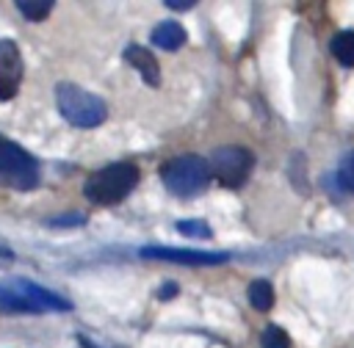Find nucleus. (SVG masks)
Returning <instances> with one entry per match:
<instances>
[{
    "instance_id": "17",
    "label": "nucleus",
    "mask_w": 354,
    "mask_h": 348,
    "mask_svg": "<svg viewBox=\"0 0 354 348\" xmlns=\"http://www.w3.org/2000/svg\"><path fill=\"white\" fill-rule=\"evenodd\" d=\"M50 224H53V226H75V224L80 226V224H83V215H66V218H53Z\"/></svg>"
},
{
    "instance_id": "18",
    "label": "nucleus",
    "mask_w": 354,
    "mask_h": 348,
    "mask_svg": "<svg viewBox=\"0 0 354 348\" xmlns=\"http://www.w3.org/2000/svg\"><path fill=\"white\" fill-rule=\"evenodd\" d=\"M174 293H177V287H174V284H171V282H169V284H163V290H160V293H158V296H160V298H171V296H174Z\"/></svg>"
},
{
    "instance_id": "19",
    "label": "nucleus",
    "mask_w": 354,
    "mask_h": 348,
    "mask_svg": "<svg viewBox=\"0 0 354 348\" xmlns=\"http://www.w3.org/2000/svg\"><path fill=\"white\" fill-rule=\"evenodd\" d=\"M0 257H3V260H11V257H14V251H11V249H8L3 240H0Z\"/></svg>"
},
{
    "instance_id": "12",
    "label": "nucleus",
    "mask_w": 354,
    "mask_h": 348,
    "mask_svg": "<svg viewBox=\"0 0 354 348\" xmlns=\"http://www.w3.org/2000/svg\"><path fill=\"white\" fill-rule=\"evenodd\" d=\"M332 55L343 66H354V30H343L332 39Z\"/></svg>"
},
{
    "instance_id": "11",
    "label": "nucleus",
    "mask_w": 354,
    "mask_h": 348,
    "mask_svg": "<svg viewBox=\"0 0 354 348\" xmlns=\"http://www.w3.org/2000/svg\"><path fill=\"white\" fill-rule=\"evenodd\" d=\"M249 304H252L254 309H260V312H268V309L274 307V287H271V282L254 279V282L249 284Z\"/></svg>"
},
{
    "instance_id": "15",
    "label": "nucleus",
    "mask_w": 354,
    "mask_h": 348,
    "mask_svg": "<svg viewBox=\"0 0 354 348\" xmlns=\"http://www.w3.org/2000/svg\"><path fill=\"white\" fill-rule=\"evenodd\" d=\"M260 345L263 348H290V340L279 326H268L263 331V337H260Z\"/></svg>"
},
{
    "instance_id": "8",
    "label": "nucleus",
    "mask_w": 354,
    "mask_h": 348,
    "mask_svg": "<svg viewBox=\"0 0 354 348\" xmlns=\"http://www.w3.org/2000/svg\"><path fill=\"white\" fill-rule=\"evenodd\" d=\"M22 75H25V64H22V52L17 41L0 39V99L3 102L17 97Z\"/></svg>"
},
{
    "instance_id": "5",
    "label": "nucleus",
    "mask_w": 354,
    "mask_h": 348,
    "mask_svg": "<svg viewBox=\"0 0 354 348\" xmlns=\"http://www.w3.org/2000/svg\"><path fill=\"white\" fill-rule=\"evenodd\" d=\"M39 185V163L19 144L0 135V188L33 191Z\"/></svg>"
},
{
    "instance_id": "1",
    "label": "nucleus",
    "mask_w": 354,
    "mask_h": 348,
    "mask_svg": "<svg viewBox=\"0 0 354 348\" xmlns=\"http://www.w3.org/2000/svg\"><path fill=\"white\" fill-rule=\"evenodd\" d=\"M72 304L58 293L22 279H0V312L3 315H44V312H69Z\"/></svg>"
},
{
    "instance_id": "16",
    "label": "nucleus",
    "mask_w": 354,
    "mask_h": 348,
    "mask_svg": "<svg viewBox=\"0 0 354 348\" xmlns=\"http://www.w3.org/2000/svg\"><path fill=\"white\" fill-rule=\"evenodd\" d=\"M17 8H19L28 19L39 22V19H44V17L53 11V3H25V0H19V3H17Z\"/></svg>"
},
{
    "instance_id": "14",
    "label": "nucleus",
    "mask_w": 354,
    "mask_h": 348,
    "mask_svg": "<svg viewBox=\"0 0 354 348\" xmlns=\"http://www.w3.org/2000/svg\"><path fill=\"white\" fill-rule=\"evenodd\" d=\"M177 232L180 235H188V238H210V226L199 218H185V221H177Z\"/></svg>"
},
{
    "instance_id": "7",
    "label": "nucleus",
    "mask_w": 354,
    "mask_h": 348,
    "mask_svg": "<svg viewBox=\"0 0 354 348\" xmlns=\"http://www.w3.org/2000/svg\"><path fill=\"white\" fill-rule=\"evenodd\" d=\"M141 257L194 265V268H210V265H221L230 260L227 251H196V249H166V246H147V249H141Z\"/></svg>"
},
{
    "instance_id": "9",
    "label": "nucleus",
    "mask_w": 354,
    "mask_h": 348,
    "mask_svg": "<svg viewBox=\"0 0 354 348\" xmlns=\"http://www.w3.org/2000/svg\"><path fill=\"white\" fill-rule=\"evenodd\" d=\"M124 61L144 77V83H149V86H158V83H160L158 58H155L152 50H147L144 44H130V47L124 50Z\"/></svg>"
},
{
    "instance_id": "2",
    "label": "nucleus",
    "mask_w": 354,
    "mask_h": 348,
    "mask_svg": "<svg viewBox=\"0 0 354 348\" xmlns=\"http://www.w3.org/2000/svg\"><path fill=\"white\" fill-rule=\"evenodd\" d=\"M55 105H58L61 116L75 127H97L108 116L105 99H100L97 94L86 91L83 86H75V83L55 86Z\"/></svg>"
},
{
    "instance_id": "4",
    "label": "nucleus",
    "mask_w": 354,
    "mask_h": 348,
    "mask_svg": "<svg viewBox=\"0 0 354 348\" xmlns=\"http://www.w3.org/2000/svg\"><path fill=\"white\" fill-rule=\"evenodd\" d=\"M160 180L171 193L194 196L207 188L210 168H207V160L199 155H177L160 166Z\"/></svg>"
},
{
    "instance_id": "10",
    "label": "nucleus",
    "mask_w": 354,
    "mask_h": 348,
    "mask_svg": "<svg viewBox=\"0 0 354 348\" xmlns=\"http://www.w3.org/2000/svg\"><path fill=\"white\" fill-rule=\"evenodd\" d=\"M185 39H188L185 28H183L180 22H174V19H166V22H160V25L152 30V44H158L160 50H169V52L180 50V47L185 44Z\"/></svg>"
},
{
    "instance_id": "3",
    "label": "nucleus",
    "mask_w": 354,
    "mask_h": 348,
    "mask_svg": "<svg viewBox=\"0 0 354 348\" xmlns=\"http://www.w3.org/2000/svg\"><path fill=\"white\" fill-rule=\"evenodd\" d=\"M138 182V168L133 163H111L100 171H94L86 180V199L94 204H116L122 202Z\"/></svg>"
},
{
    "instance_id": "13",
    "label": "nucleus",
    "mask_w": 354,
    "mask_h": 348,
    "mask_svg": "<svg viewBox=\"0 0 354 348\" xmlns=\"http://www.w3.org/2000/svg\"><path fill=\"white\" fill-rule=\"evenodd\" d=\"M337 185L346 193H354V152L340 157V163H337Z\"/></svg>"
},
{
    "instance_id": "6",
    "label": "nucleus",
    "mask_w": 354,
    "mask_h": 348,
    "mask_svg": "<svg viewBox=\"0 0 354 348\" xmlns=\"http://www.w3.org/2000/svg\"><path fill=\"white\" fill-rule=\"evenodd\" d=\"M252 166H254V155L243 146H218L207 160L210 177H216L227 188L243 185L246 177L252 174Z\"/></svg>"
}]
</instances>
